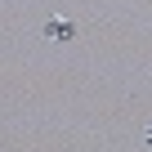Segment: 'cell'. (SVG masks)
<instances>
[{
	"mask_svg": "<svg viewBox=\"0 0 152 152\" xmlns=\"http://www.w3.org/2000/svg\"><path fill=\"white\" fill-rule=\"evenodd\" d=\"M143 139H148V143H152V125H148V130H143Z\"/></svg>",
	"mask_w": 152,
	"mask_h": 152,
	"instance_id": "obj_2",
	"label": "cell"
},
{
	"mask_svg": "<svg viewBox=\"0 0 152 152\" xmlns=\"http://www.w3.org/2000/svg\"><path fill=\"white\" fill-rule=\"evenodd\" d=\"M45 36L63 45V40H72V36H76V23H67V18H49V23H45Z\"/></svg>",
	"mask_w": 152,
	"mask_h": 152,
	"instance_id": "obj_1",
	"label": "cell"
}]
</instances>
